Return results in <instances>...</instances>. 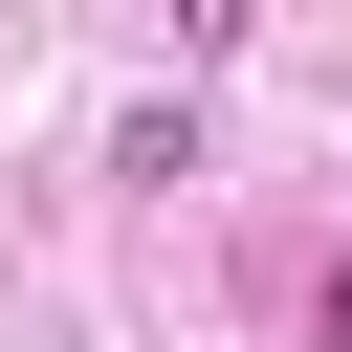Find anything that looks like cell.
Returning a JSON list of instances; mask_svg holds the SVG:
<instances>
[{"label": "cell", "mask_w": 352, "mask_h": 352, "mask_svg": "<svg viewBox=\"0 0 352 352\" xmlns=\"http://www.w3.org/2000/svg\"><path fill=\"white\" fill-rule=\"evenodd\" d=\"M308 330H330V352H352V264H330V308H308Z\"/></svg>", "instance_id": "6da1fadb"}]
</instances>
